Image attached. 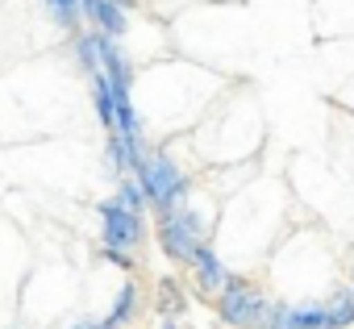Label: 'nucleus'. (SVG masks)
Wrapping results in <instances>:
<instances>
[{
    "mask_svg": "<svg viewBox=\"0 0 354 329\" xmlns=\"http://www.w3.org/2000/svg\"><path fill=\"white\" fill-rule=\"evenodd\" d=\"M201 242H205V225H201V217H196V213H188L184 205H180V209L158 213V246L167 250V258L188 263V267H192V263H196Z\"/></svg>",
    "mask_w": 354,
    "mask_h": 329,
    "instance_id": "obj_2",
    "label": "nucleus"
},
{
    "mask_svg": "<svg viewBox=\"0 0 354 329\" xmlns=\"http://www.w3.org/2000/svg\"><path fill=\"white\" fill-rule=\"evenodd\" d=\"M104 162H109V171H113L117 180L133 171V146H129V138H125L121 129L109 138V146H104Z\"/></svg>",
    "mask_w": 354,
    "mask_h": 329,
    "instance_id": "obj_8",
    "label": "nucleus"
},
{
    "mask_svg": "<svg viewBox=\"0 0 354 329\" xmlns=\"http://www.w3.org/2000/svg\"><path fill=\"white\" fill-rule=\"evenodd\" d=\"M275 329H329L325 317V300H308V304H283V317Z\"/></svg>",
    "mask_w": 354,
    "mask_h": 329,
    "instance_id": "obj_7",
    "label": "nucleus"
},
{
    "mask_svg": "<svg viewBox=\"0 0 354 329\" xmlns=\"http://www.w3.org/2000/svg\"><path fill=\"white\" fill-rule=\"evenodd\" d=\"M279 317H283V300H263V308H259V321H254V329H275L279 325Z\"/></svg>",
    "mask_w": 354,
    "mask_h": 329,
    "instance_id": "obj_15",
    "label": "nucleus"
},
{
    "mask_svg": "<svg viewBox=\"0 0 354 329\" xmlns=\"http://www.w3.org/2000/svg\"><path fill=\"white\" fill-rule=\"evenodd\" d=\"M96 213H100V221H104V229H100V234H104V246H121V250L142 246V234H146L142 213H133V209H125V205H117V200H100Z\"/></svg>",
    "mask_w": 354,
    "mask_h": 329,
    "instance_id": "obj_4",
    "label": "nucleus"
},
{
    "mask_svg": "<svg viewBox=\"0 0 354 329\" xmlns=\"http://www.w3.org/2000/svg\"><path fill=\"white\" fill-rule=\"evenodd\" d=\"M117 205H125V209H133V213H142L150 200H146V188L138 184V176L129 180V176H121V188H117Z\"/></svg>",
    "mask_w": 354,
    "mask_h": 329,
    "instance_id": "obj_12",
    "label": "nucleus"
},
{
    "mask_svg": "<svg viewBox=\"0 0 354 329\" xmlns=\"http://www.w3.org/2000/svg\"><path fill=\"white\" fill-rule=\"evenodd\" d=\"M192 267H196V283H201V292H205V296H221V288L230 283V271H225V263L217 258V250L201 242Z\"/></svg>",
    "mask_w": 354,
    "mask_h": 329,
    "instance_id": "obj_5",
    "label": "nucleus"
},
{
    "mask_svg": "<svg viewBox=\"0 0 354 329\" xmlns=\"http://www.w3.org/2000/svg\"><path fill=\"white\" fill-rule=\"evenodd\" d=\"M50 17L63 26V30H75V17H80V0H46Z\"/></svg>",
    "mask_w": 354,
    "mask_h": 329,
    "instance_id": "obj_14",
    "label": "nucleus"
},
{
    "mask_svg": "<svg viewBox=\"0 0 354 329\" xmlns=\"http://www.w3.org/2000/svg\"><path fill=\"white\" fill-rule=\"evenodd\" d=\"M263 300H267V296H263V292H254V288H250V279L230 275V283H225V288H221V296H217V312H221V321H225V325H234V329H254Z\"/></svg>",
    "mask_w": 354,
    "mask_h": 329,
    "instance_id": "obj_3",
    "label": "nucleus"
},
{
    "mask_svg": "<svg viewBox=\"0 0 354 329\" xmlns=\"http://www.w3.org/2000/svg\"><path fill=\"white\" fill-rule=\"evenodd\" d=\"M80 9H84V17L100 34H109V38H121L125 34V9L117 5V0H80Z\"/></svg>",
    "mask_w": 354,
    "mask_h": 329,
    "instance_id": "obj_6",
    "label": "nucleus"
},
{
    "mask_svg": "<svg viewBox=\"0 0 354 329\" xmlns=\"http://www.w3.org/2000/svg\"><path fill=\"white\" fill-rule=\"evenodd\" d=\"M71 329H96V321H80V325H71Z\"/></svg>",
    "mask_w": 354,
    "mask_h": 329,
    "instance_id": "obj_17",
    "label": "nucleus"
},
{
    "mask_svg": "<svg viewBox=\"0 0 354 329\" xmlns=\"http://www.w3.org/2000/svg\"><path fill=\"white\" fill-rule=\"evenodd\" d=\"M104 258H109V263H117L121 271H133V267H138V263L129 258V250H121V246H104Z\"/></svg>",
    "mask_w": 354,
    "mask_h": 329,
    "instance_id": "obj_16",
    "label": "nucleus"
},
{
    "mask_svg": "<svg viewBox=\"0 0 354 329\" xmlns=\"http://www.w3.org/2000/svg\"><path fill=\"white\" fill-rule=\"evenodd\" d=\"M133 176H138V184L146 188V200H150L158 213L180 209L184 196H188V176L175 167L167 154H146V158H138V162H133Z\"/></svg>",
    "mask_w": 354,
    "mask_h": 329,
    "instance_id": "obj_1",
    "label": "nucleus"
},
{
    "mask_svg": "<svg viewBox=\"0 0 354 329\" xmlns=\"http://www.w3.org/2000/svg\"><path fill=\"white\" fill-rule=\"evenodd\" d=\"M325 317H329V329H350L354 325V288H342L325 300Z\"/></svg>",
    "mask_w": 354,
    "mask_h": 329,
    "instance_id": "obj_10",
    "label": "nucleus"
},
{
    "mask_svg": "<svg viewBox=\"0 0 354 329\" xmlns=\"http://www.w3.org/2000/svg\"><path fill=\"white\" fill-rule=\"evenodd\" d=\"M133 308H138V288H133V283H125V288L117 292V304H113V312H109V317H113L117 325H125V321L133 317Z\"/></svg>",
    "mask_w": 354,
    "mask_h": 329,
    "instance_id": "obj_13",
    "label": "nucleus"
},
{
    "mask_svg": "<svg viewBox=\"0 0 354 329\" xmlns=\"http://www.w3.org/2000/svg\"><path fill=\"white\" fill-rule=\"evenodd\" d=\"M75 59H80V67L88 75H96L100 71V38L96 34H80L75 38Z\"/></svg>",
    "mask_w": 354,
    "mask_h": 329,
    "instance_id": "obj_11",
    "label": "nucleus"
},
{
    "mask_svg": "<svg viewBox=\"0 0 354 329\" xmlns=\"http://www.w3.org/2000/svg\"><path fill=\"white\" fill-rule=\"evenodd\" d=\"M92 100H96V113H100V125L104 129H117V104H113V84L104 71L92 75Z\"/></svg>",
    "mask_w": 354,
    "mask_h": 329,
    "instance_id": "obj_9",
    "label": "nucleus"
}]
</instances>
